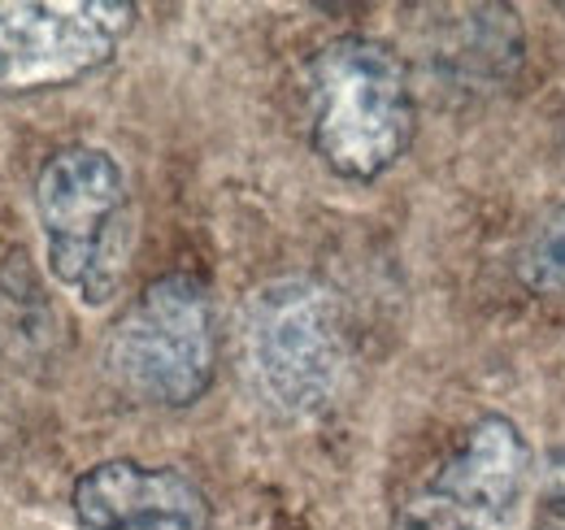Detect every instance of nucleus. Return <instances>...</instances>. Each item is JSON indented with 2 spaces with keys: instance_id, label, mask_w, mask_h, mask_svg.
I'll use <instances>...</instances> for the list:
<instances>
[{
  "instance_id": "7ed1b4c3",
  "label": "nucleus",
  "mask_w": 565,
  "mask_h": 530,
  "mask_svg": "<svg viewBox=\"0 0 565 530\" xmlns=\"http://www.w3.org/2000/svg\"><path fill=\"white\" fill-rule=\"evenodd\" d=\"M35 213L57 283L83 305H109L131 262V197L118 161L92 144L53 152L35 179Z\"/></svg>"
},
{
  "instance_id": "1a4fd4ad",
  "label": "nucleus",
  "mask_w": 565,
  "mask_h": 530,
  "mask_svg": "<svg viewBox=\"0 0 565 530\" xmlns=\"http://www.w3.org/2000/svg\"><path fill=\"white\" fill-rule=\"evenodd\" d=\"M544 496H548L553 513L565 518V448L562 453H553V462H548V474H544Z\"/></svg>"
},
{
  "instance_id": "6e6552de",
  "label": "nucleus",
  "mask_w": 565,
  "mask_h": 530,
  "mask_svg": "<svg viewBox=\"0 0 565 530\" xmlns=\"http://www.w3.org/2000/svg\"><path fill=\"white\" fill-rule=\"evenodd\" d=\"M518 278L531 296L565 300V200L531 231L518 257Z\"/></svg>"
},
{
  "instance_id": "0eeeda50",
  "label": "nucleus",
  "mask_w": 565,
  "mask_h": 530,
  "mask_svg": "<svg viewBox=\"0 0 565 530\" xmlns=\"http://www.w3.org/2000/svg\"><path fill=\"white\" fill-rule=\"evenodd\" d=\"M71 509L83 530H213V505L192 474L127 457L83 469Z\"/></svg>"
},
{
  "instance_id": "9d476101",
  "label": "nucleus",
  "mask_w": 565,
  "mask_h": 530,
  "mask_svg": "<svg viewBox=\"0 0 565 530\" xmlns=\"http://www.w3.org/2000/svg\"><path fill=\"white\" fill-rule=\"evenodd\" d=\"M540 530H562V527H540Z\"/></svg>"
},
{
  "instance_id": "f03ea898",
  "label": "nucleus",
  "mask_w": 565,
  "mask_h": 530,
  "mask_svg": "<svg viewBox=\"0 0 565 530\" xmlns=\"http://www.w3.org/2000/svg\"><path fill=\"white\" fill-rule=\"evenodd\" d=\"M109 383L143 409H188L217 374V309L196 274H161L105 339Z\"/></svg>"
},
{
  "instance_id": "20e7f679",
  "label": "nucleus",
  "mask_w": 565,
  "mask_h": 530,
  "mask_svg": "<svg viewBox=\"0 0 565 530\" xmlns=\"http://www.w3.org/2000/svg\"><path fill=\"white\" fill-rule=\"evenodd\" d=\"M244 370L262 404L282 417L322 413L349 365L335 296L313 278H275L244 305Z\"/></svg>"
},
{
  "instance_id": "39448f33",
  "label": "nucleus",
  "mask_w": 565,
  "mask_h": 530,
  "mask_svg": "<svg viewBox=\"0 0 565 530\" xmlns=\"http://www.w3.org/2000/svg\"><path fill=\"white\" fill-rule=\"evenodd\" d=\"M136 18L131 0H0V92H53L96 74Z\"/></svg>"
},
{
  "instance_id": "423d86ee",
  "label": "nucleus",
  "mask_w": 565,
  "mask_h": 530,
  "mask_svg": "<svg viewBox=\"0 0 565 530\" xmlns=\"http://www.w3.org/2000/svg\"><path fill=\"white\" fill-rule=\"evenodd\" d=\"M531 444L504 413H479L401 505V530H509L531 487Z\"/></svg>"
},
{
  "instance_id": "f257e3e1",
  "label": "nucleus",
  "mask_w": 565,
  "mask_h": 530,
  "mask_svg": "<svg viewBox=\"0 0 565 530\" xmlns=\"http://www.w3.org/2000/svg\"><path fill=\"white\" fill-rule=\"evenodd\" d=\"M313 152L340 179L374 183L414 144L418 109L401 53L370 35L322 44L305 74Z\"/></svg>"
}]
</instances>
